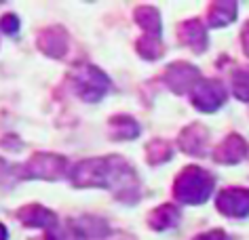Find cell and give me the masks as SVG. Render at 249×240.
I'll return each instance as SVG.
<instances>
[{"mask_svg":"<svg viewBox=\"0 0 249 240\" xmlns=\"http://www.w3.org/2000/svg\"><path fill=\"white\" fill-rule=\"evenodd\" d=\"M215 186L213 175L201 167H186L176 179L173 194L184 205H203Z\"/></svg>","mask_w":249,"mask_h":240,"instance_id":"6da1fadb","label":"cell"},{"mask_svg":"<svg viewBox=\"0 0 249 240\" xmlns=\"http://www.w3.org/2000/svg\"><path fill=\"white\" fill-rule=\"evenodd\" d=\"M72 76H74V84H76V93L87 101L102 99L110 89V78L93 65L78 67V70H74Z\"/></svg>","mask_w":249,"mask_h":240,"instance_id":"7a4b0ae2","label":"cell"},{"mask_svg":"<svg viewBox=\"0 0 249 240\" xmlns=\"http://www.w3.org/2000/svg\"><path fill=\"white\" fill-rule=\"evenodd\" d=\"M190 97H192V103H195L196 110H201V112H215L217 108L224 106L228 93L220 80H201V82L192 89Z\"/></svg>","mask_w":249,"mask_h":240,"instance_id":"3957f363","label":"cell"},{"mask_svg":"<svg viewBox=\"0 0 249 240\" xmlns=\"http://www.w3.org/2000/svg\"><path fill=\"white\" fill-rule=\"evenodd\" d=\"M165 82L169 84V89L173 93L182 95V93H192V89L201 82V72L196 70L195 65L184 64V61H178V64H171L165 72Z\"/></svg>","mask_w":249,"mask_h":240,"instance_id":"277c9868","label":"cell"},{"mask_svg":"<svg viewBox=\"0 0 249 240\" xmlns=\"http://www.w3.org/2000/svg\"><path fill=\"white\" fill-rule=\"evenodd\" d=\"M215 207L222 215L228 217H247L249 215V190L247 188H228L217 194Z\"/></svg>","mask_w":249,"mask_h":240,"instance_id":"5b68a950","label":"cell"},{"mask_svg":"<svg viewBox=\"0 0 249 240\" xmlns=\"http://www.w3.org/2000/svg\"><path fill=\"white\" fill-rule=\"evenodd\" d=\"M64 158L51 156V154H36L23 169L28 177H42V179H57L64 171Z\"/></svg>","mask_w":249,"mask_h":240,"instance_id":"8992f818","label":"cell"},{"mask_svg":"<svg viewBox=\"0 0 249 240\" xmlns=\"http://www.w3.org/2000/svg\"><path fill=\"white\" fill-rule=\"evenodd\" d=\"M247 152H249V147L241 135H228V137L215 147L213 158H215V162H220V164H239L241 160L247 156Z\"/></svg>","mask_w":249,"mask_h":240,"instance_id":"52a82bcc","label":"cell"},{"mask_svg":"<svg viewBox=\"0 0 249 240\" xmlns=\"http://www.w3.org/2000/svg\"><path fill=\"white\" fill-rule=\"evenodd\" d=\"M207 141H209V135L203 125H190L179 135V147L186 154H192V156H205Z\"/></svg>","mask_w":249,"mask_h":240,"instance_id":"ba28073f","label":"cell"},{"mask_svg":"<svg viewBox=\"0 0 249 240\" xmlns=\"http://www.w3.org/2000/svg\"><path fill=\"white\" fill-rule=\"evenodd\" d=\"M179 38L186 47H190L195 53H203L207 48V32L198 19H190L179 26Z\"/></svg>","mask_w":249,"mask_h":240,"instance_id":"9c48e42d","label":"cell"},{"mask_svg":"<svg viewBox=\"0 0 249 240\" xmlns=\"http://www.w3.org/2000/svg\"><path fill=\"white\" fill-rule=\"evenodd\" d=\"M178 221H179V211H178V207H173V205H163V207L154 208L150 213V217H148V224L157 232L171 230L173 225H178Z\"/></svg>","mask_w":249,"mask_h":240,"instance_id":"30bf717a","label":"cell"},{"mask_svg":"<svg viewBox=\"0 0 249 240\" xmlns=\"http://www.w3.org/2000/svg\"><path fill=\"white\" fill-rule=\"evenodd\" d=\"M236 19V2H213L209 7L207 21L211 28H224Z\"/></svg>","mask_w":249,"mask_h":240,"instance_id":"8fae6325","label":"cell"},{"mask_svg":"<svg viewBox=\"0 0 249 240\" xmlns=\"http://www.w3.org/2000/svg\"><path fill=\"white\" fill-rule=\"evenodd\" d=\"M19 217L23 224H28V225H36V227H47L49 225H55L57 224V217L51 213V211H47L45 207H40V205H32V207H26L23 211H19Z\"/></svg>","mask_w":249,"mask_h":240,"instance_id":"7c38bea8","label":"cell"},{"mask_svg":"<svg viewBox=\"0 0 249 240\" xmlns=\"http://www.w3.org/2000/svg\"><path fill=\"white\" fill-rule=\"evenodd\" d=\"M38 45H40V48H42V51H45L47 55H53V57H61V55H64V51H66L68 40H66V34L61 32V30L53 28V30H49V32H45V34L40 36Z\"/></svg>","mask_w":249,"mask_h":240,"instance_id":"4fadbf2b","label":"cell"},{"mask_svg":"<svg viewBox=\"0 0 249 240\" xmlns=\"http://www.w3.org/2000/svg\"><path fill=\"white\" fill-rule=\"evenodd\" d=\"M135 19H138V23L144 28L146 36H150V38H160V17H159L157 9L140 7L135 11Z\"/></svg>","mask_w":249,"mask_h":240,"instance_id":"5bb4252c","label":"cell"},{"mask_svg":"<svg viewBox=\"0 0 249 240\" xmlns=\"http://www.w3.org/2000/svg\"><path fill=\"white\" fill-rule=\"evenodd\" d=\"M112 131H114V137L118 139H135L140 133V127L138 122L129 116H116L112 120Z\"/></svg>","mask_w":249,"mask_h":240,"instance_id":"9a60e30c","label":"cell"},{"mask_svg":"<svg viewBox=\"0 0 249 240\" xmlns=\"http://www.w3.org/2000/svg\"><path fill=\"white\" fill-rule=\"evenodd\" d=\"M232 93L236 99L249 101V67H239L232 74Z\"/></svg>","mask_w":249,"mask_h":240,"instance_id":"2e32d148","label":"cell"},{"mask_svg":"<svg viewBox=\"0 0 249 240\" xmlns=\"http://www.w3.org/2000/svg\"><path fill=\"white\" fill-rule=\"evenodd\" d=\"M138 51L142 57L146 59H159L163 55V47H160V38H150V36H144L138 42Z\"/></svg>","mask_w":249,"mask_h":240,"instance_id":"e0dca14e","label":"cell"},{"mask_svg":"<svg viewBox=\"0 0 249 240\" xmlns=\"http://www.w3.org/2000/svg\"><path fill=\"white\" fill-rule=\"evenodd\" d=\"M171 158V147L165 141H152L148 145V162L150 164H160Z\"/></svg>","mask_w":249,"mask_h":240,"instance_id":"ac0fdd59","label":"cell"},{"mask_svg":"<svg viewBox=\"0 0 249 240\" xmlns=\"http://www.w3.org/2000/svg\"><path fill=\"white\" fill-rule=\"evenodd\" d=\"M0 28L7 34H15L17 30H19V19H17L15 15H4L2 21H0Z\"/></svg>","mask_w":249,"mask_h":240,"instance_id":"d6986e66","label":"cell"},{"mask_svg":"<svg viewBox=\"0 0 249 240\" xmlns=\"http://www.w3.org/2000/svg\"><path fill=\"white\" fill-rule=\"evenodd\" d=\"M195 240H228V236H226V232H224V230H211L207 234L196 236Z\"/></svg>","mask_w":249,"mask_h":240,"instance_id":"ffe728a7","label":"cell"},{"mask_svg":"<svg viewBox=\"0 0 249 240\" xmlns=\"http://www.w3.org/2000/svg\"><path fill=\"white\" fill-rule=\"evenodd\" d=\"M241 40H243V48H245V53L249 55V21L245 23V28H243V32H241Z\"/></svg>","mask_w":249,"mask_h":240,"instance_id":"44dd1931","label":"cell"},{"mask_svg":"<svg viewBox=\"0 0 249 240\" xmlns=\"http://www.w3.org/2000/svg\"><path fill=\"white\" fill-rule=\"evenodd\" d=\"M0 240H7V230H4L2 224H0Z\"/></svg>","mask_w":249,"mask_h":240,"instance_id":"7402d4cb","label":"cell"}]
</instances>
